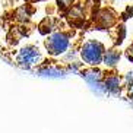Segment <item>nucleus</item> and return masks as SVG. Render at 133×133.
Here are the masks:
<instances>
[{"instance_id":"obj_1","label":"nucleus","mask_w":133,"mask_h":133,"mask_svg":"<svg viewBox=\"0 0 133 133\" xmlns=\"http://www.w3.org/2000/svg\"><path fill=\"white\" fill-rule=\"evenodd\" d=\"M101 53H102V47L101 44L98 43H88L85 45L82 51V57L89 63H97L101 59Z\"/></svg>"},{"instance_id":"obj_2","label":"nucleus","mask_w":133,"mask_h":133,"mask_svg":"<svg viewBox=\"0 0 133 133\" xmlns=\"http://www.w3.org/2000/svg\"><path fill=\"white\" fill-rule=\"evenodd\" d=\"M45 45H47V48H50L51 53H62L67 45V39L60 34H56L50 39H47Z\"/></svg>"},{"instance_id":"obj_3","label":"nucleus","mask_w":133,"mask_h":133,"mask_svg":"<svg viewBox=\"0 0 133 133\" xmlns=\"http://www.w3.org/2000/svg\"><path fill=\"white\" fill-rule=\"evenodd\" d=\"M117 60H118V53H117V51H107L105 62L108 63V64H114Z\"/></svg>"},{"instance_id":"obj_4","label":"nucleus","mask_w":133,"mask_h":133,"mask_svg":"<svg viewBox=\"0 0 133 133\" xmlns=\"http://www.w3.org/2000/svg\"><path fill=\"white\" fill-rule=\"evenodd\" d=\"M57 2H59V6H62V9L67 8L72 3V0H57Z\"/></svg>"},{"instance_id":"obj_5","label":"nucleus","mask_w":133,"mask_h":133,"mask_svg":"<svg viewBox=\"0 0 133 133\" xmlns=\"http://www.w3.org/2000/svg\"><path fill=\"white\" fill-rule=\"evenodd\" d=\"M127 57H129L130 60H133V45L127 50Z\"/></svg>"},{"instance_id":"obj_6","label":"nucleus","mask_w":133,"mask_h":133,"mask_svg":"<svg viewBox=\"0 0 133 133\" xmlns=\"http://www.w3.org/2000/svg\"><path fill=\"white\" fill-rule=\"evenodd\" d=\"M29 2H35V0H29Z\"/></svg>"}]
</instances>
